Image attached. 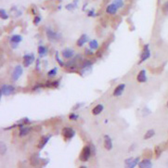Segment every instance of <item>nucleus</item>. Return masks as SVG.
<instances>
[{
	"label": "nucleus",
	"mask_w": 168,
	"mask_h": 168,
	"mask_svg": "<svg viewBox=\"0 0 168 168\" xmlns=\"http://www.w3.org/2000/svg\"><path fill=\"white\" fill-rule=\"evenodd\" d=\"M88 40H89L88 35H86V34H84V35H82L78 38V40H77V42H76V45H77V46L82 47V46H84V45H85L86 43H87Z\"/></svg>",
	"instance_id": "17"
},
{
	"label": "nucleus",
	"mask_w": 168,
	"mask_h": 168,
	"mask_svg": "<svg viewBox=\"0 0 168 168\" xmlns=\"http://www.w3.org/2000/svg\"><path fill=\"white\" fill-rule=\"evenodd\" d=\"M35 60V54H34V53L25 54L24 56H23L22 65L24 66L25 68H27V67H29Z\"/></svg>",
	"instance_id": "8"
},
{
	"label": "nucleus",
	"mask_w": 168,
	"mask_h": 168,
	"mask_svg": "<svg viewBox=\"0 0 168 168\" xmlns=\"http://www.w3.org/2000/svg\"><path fill=\"white\" fill-rule=\"evenodd\" d=\"M90 147H91V152H92V156H95L96 154V148L93 144H90Z\"/></svg>",
	"instance_id": "41"
},
{
	"label": "nucleus",
	"mask_w": 168,
	"mask_h": 168,
	"mask_svg": "<svg viewBox=\"0 0 168 168\" xmlns=\"http://www.w3.org/2000/svg\"><path fill=\"white\" fill-rule=\"evenodd\" d=\"M32 12H33V14H36V11H35V9L34 8L32 9Z\"/></svg>",
	"instance_id": "43"
},
{
	"label": "nucleus",
	"mask_w": 168,
	"mask_h": 168,
	"mask_svg": "<svg viewBox=\"0 0 168 168\" xmlns=\"http://www.w3.org/2000/svg\"><path fill=\"white\" fill-rule=\"evenodd\" d=\"M82 60H83V59L81 58V56L77 55L75 59H71L70 61L66 62L64 67H66L67 70L69 71H71V73H75V71H77V69L80 68Z\"/></svg>",
	"instance_id": "1"
},
{
	"label": "nucleus",
	"mask_w": 168,
	"mask_h": 168,
	"mask_svg": "<svg viewBox=\"0 0 168 168\" xmlns=\"http://www.w3.org/2000/svg\"><path fill=\"white\" fill-rule=\"evenodd\" d=\"M39 67H40V60H39V59H38V60H36V67H35V69L38 70Z\"/></svg>",
	"instance_id": "42"
},
{
	"label": "nucleus",
	"mask_w": 168,
	"mask_h": 168,
	"mask_svg": "<svg viewBox=\"0 0 168 168\" xmlns=\"http://www.w3.org/2000/svg\"><path fill=\"white\" fill-rule=\"evenodd\" d=\"M10 44H20L22 41V36L20 35H13L9 38Z\"/></svg>",
	"instance_id": "22"
},
{
	"label": "nucleus",
	"mask_w": 168,
	"mask_h": 168,
	"mask_svg": "<svg viewBox=\"0 0 168 168\" xmlns=\"http://www.w3.org/2000/svg\"><path fill=\"white\" fill-rule=\"evenodd\" d=\"M44 87H45V84H37L32 88V91H37L41 88H44Z\"/></svg>",
	"instance_id": "35"
},
{
	"label": "nucleus",
	"mask_w": 168,
	"mask_h": 168,
	"mask_svg": "<svg viewBox=\"0 0 168 168\" xmlns=\"http://www.w3.org/2000/svg\"><path fill=\"white\" fill-rule=\"evenodd\" d=\"M69 119L71 120V121H77V120L79 119V115L75 113V112H71L69 114Z\"/></svg>",
	"instance_id": "30"
},
{
	"label": "nucleus",
	"mask_w": 168,
	"mask_h": 168,
	"mask_svg": "<svg viewBox=\"0 0 168 168\" xmlns=\"http://www.w3.org/2000/svg\"><path fill=\"white\" fill-rule=\"evenodd\" d=\"M32 130H33V128L30 127V126H21V127H20V129H19V136L21 137H23L27 136Z\"/></svg>",
	"instance_id": "15"
},
{
	"label": "nucleus",
	"mask_w": 168,
	"mask_h": 168,
	"mask_svg": "<svg viewBox=\"0 0 168 168\" xmlns=\"http://www.w3.org/2000/svg\"><path fill=\"white\" fill-rule=\"evenodd\" d=\"M85 54L86 55V56H92L94 53L92 52V50H90L89 49H86V50H85Z\"/></svg>",
	"instance_id": "40"
},
{
	"label": "nucleus",
	"mask_w": 168,
	"mask_h": 168,
	"mask_svg": "<svg viewBox=\"0 0 168 168\" xmlns=\"http://www.w3.org/2000/svg\"><path fill=\"white\" fill-rule=\"evenodd\" d=\"M40 21H41V17H40V16H35V19H34V21H33V22H34V24H35V25H36V26H37V25L39 24V23H40Z\"/></svg>",
	"instance_id": "37"
},
{
	"label": "nucleus",
	"mask_w": 168,
	"mask_h": 168,
	"mask_svg": "<svg viewBox=\"0 0 168 168\" xmlns=\"http://www.w3.org/2000/svg\"><path fill=\"white\" fill-rule=\"evenodd\" d=\"M118 9H119L117 8V6H116L115 4L111 3V4H110V5L107 6V8H106V12H107L108 14H110V15H115Z\"/></svg>",
	"instance_id": "19"
},
{
	"label": "nucleus",
	"mask_w": 168,
	"mask_h": 168,
	"mask_svg": "<svg viewBox=\"0 0 168 168\" xmlns=\"http://www.w3.org/2000/svg\"><path fill=\"white\" fill-rule=\"evenodd\" d=\"M138 163H139V158H138V157H137V158H133V159H132V161H131V163L128 164V166H127V167L134 168V167H136V166L138 164Z\"/></svg>",
	"instance_id": "28"
},
{
	"label": "nucleus",
	"mask_w": 168,
	"mask_h": 168,
	"mask_svg": "<svg viewBox=\"0 0 168 168\" xmlns=\"http://www.w3.org/2000/svg\"><path fill=\"white\" fill-rule=\"evenodd\" d=\"M37 51H38L39 59L44 58V57H46L47 54H49V49H47L46 46H43V45H39L38 46Z\"/></svg>",
	"instance_id": "12"
},
{
	"label": "nucleus",
	"mask_w": 168,
	"mask_h": 168,
	"mask_svg": "<svg viewBox=\"0 0 168 168\" xmlns=\"http://www.w3.org/2000/svg\"><path fill=\"white\" fill-rule=\"evenodd\" d=\"M91 156H92L91 147H90V145H86L83 148V150L79 155V160L81 162H87Z\"/></svg>",
	"instance_id": "3"
},
{
	"label": "nucleus",
	"mask_w": 168,
	"mask_h": 168,
	"mask_svg": "<svg viewBox=\"0 0 168 168\" xmlns=\"http://www.w3.org/2000/svg\"><path fill=\"white\" fill-rule=\"evenodd\" d=\"M87 16H88V17H96V16H97V14H95V11H94L93 9H91V10L88 11Z\"/></svg>",
	"instance_id": "39"
},
{
	"label": "nucleus",
	"mask_w": 168,
	"mask_h": 168,
	"mask_svg": "<svg viewBox=\"0 0 168 168\" xmlns=\"http://www.w3.org/2000/svg\"><path fill=\"white\" fill-rule=\"evenodd\" d=\"M76 132L74 128H71L70 126H65L63 127L62 131H61V135L62 137L66 139V140H70L73 138L75 136Z\"/></svg>",
	"instance_id": "6"
},
{
	"label": "nucleus",
	"mask_w": 168,
	"mask_h": 168,
	"mask_svg": "<svg viewBox=\"0 0 168 168\" xmlns=\"http://www.w3.org/2000/svg\"><path fill=\"white\" fill-rule=\"evenodd\" d=\"M151 58V50H150V45L146 44L143 46V49H142V52L140 55V60L138 61V64H141L142 62L146 61L148 59Z\"/></svg>",
	"instance_id": "4"
},
{
	"label": "nucleus",
	"mask_w": 168,
	"mask_h": 168,
	"mask_svg": "<svg viewBox=\"0 0 168 168\" xmlns=\"http://www.w3.org/2000/svg\"><path fill=\"white\" fill-rule=\"evenodd\" d=\"M7 152V146L4 142H1V155H4Z\"/></svg>",
	"instance_id": "36"
},
{
	"label": "nucleus",
	"mask_w": 168,
	"mask_h": 168,
	"mask_svg": "<svg viewBox=\"0 0 168 168\" xmlns=\"http://www.w3.org/2000/svg\"><path fill=\"white\" fill-rule=\"evenodd\" d=\"M22 74H23V68H22V66H21V65H16V66L14 67L13 71H12L11 80H12L13 82L18 81V80L20 78V76L22 75Z\"/></svg>",
	"instance_id": "7"
},
{
	"label": "nucleus",
	"mask_w": 168,
	"mask_h": 168,
	"mask_svg": "<svg viewBox=\"0 0 168 168\" xmlns=\"http://www.w3.org/2000/svg\"><path fill=\"white\" fill-rule=\"evenodd\" d=\"M50 137H51V135H47V136L46 135V136H43V137L39 139V143H38V145H37L38 149H39V150H42V149L46 145V143L49 141Z\"/></svg>",
	"instance_id": "10"
},
{
	"label": "nucleus",
	"mask_w": 168,
	"mask_h": 168,
	"mask_svg": "<svg viewBox=\"0 0 168 168\" xmlns=\"http://www.w3.org/2000/svg\"><path fill=\"white\" fill-rule=\"evenodd\" d=\"M16 92V88L10 85H2L0 88V95L2 96H10Z\"/></svg>",
	"instance_id": "5"
},
{
	"label": "nucleus",
	"mask_w": 168,
	"mask_h": 168,
	"mask_svg": "<svg viewBox=\"0 0 168 168\" xmlns=\"http://www.w3.org/2000/svg\"><path fill=\"white\" fill-rule=\"evenodd\" d=\"M89 47H90V49H92V50L98 49L99 47H100L99 42H98L97 40H96V39L90 40V41H89Z\"/></svg>",
	"instance_id": "24"
},
{
	"label": "nucleus",
	"mask_w": 168,
	"mask_h": 168,
	"mask_svg": "<svg viewBox=\"0 0 168 168\" xmlns=\"http://www.w3.org/2000/svg\"><path fill=\"white\" fill-rule=\"evenodd\" d=\"M155 135V131L153 130V129H150V130H148L146 133H145V135H144V139H150V138H152L153 136Z\"/></svg>",
	"instance_id": "26"
},
{
	"label": "nucleus",
	"mask_w": 168,
	"mask_h": 168,
	"mask_svg": "<svg viewBox=\"0 0 168 168\" xmlns=\"http://www.w3.org/2000/svg\"><path fill=\"white\" fill-rule=\"evenodd\" d=\"M152 166V163L151 162V159H149V158L143 159L142 161H140L138 163V167H140V168H150Z\"/></svg>",
	"instance_id": "16"
},
{
	"label": "nucleus",
	"mask_w": 168,
	"mask_h": 168,
	"mask_svg": "<svg viewBox=\"0 0 168 168\" xmlns=\"http://www.w3.org/2000/svg\"><path fill=\"white\" fill-rule=\"evenodd\" d=\"M61 55L64 59L71 60V59H73V57L75 56V51L71 49H65L62 50Z\"/></svg>",
	"instance_id": "13"
},
{
	"label": "nucleus",
	"mask_w": 168,
	"mask_h": 168,
	"mask_svg": "<svg viewBox=\"0 0 168 168\" xmlns=\"http://www.w3.org/2000/svg\"><path fill=\"white\" fill-rule=\"evenodd\" d=\"M112 139L110 136L105 135L104 136V148L107 151H111L112 149Z\"/></svg>",
	"instance_id": "14"
},
{
	"label": "nucleus",
	"mask_w": 168,
	"mask_h": 168,
	"mask_svg": "<svg viewBox=\"0 0 168 168\" xmlns=\"http://www.w3.org/2000/svg\"><path fill=\"white\" fill-rule=\"evenodd\" d=\"M121 21H122V18L121 17H119V16L114 17V19H112V27L117 28L119 26L120 23H121Z\"/></svg>",
	"instance_id": "25"
},
{
	"label": "nucleus",
	"mask_w": 168,
	"mask_h": 168,
	"mask_svg": "<svg viewBox=\"0 0 168 168\" xmlns=\"http://www.w3.org/2000/svg\"><path fill=\"white\" fill-rule=\"evenodd\" d=\"M46 38L50 42H58L62 37V35L60 33L52 30L50 27L46 28Z\"/></svg>",
	"instance_id": "2"
},
{
	"label": "nucleus",
	"mask_w": 168,
	"mask_h": 168,
	"mask_svg": "<svg viewBox=\"0 0 168 168\" xmlns=\"http://www.w3.org/2000/svg\"><path fill=\"white\" fill-rule=\"evenodd\" d=\"M103 110H104V106L102 104H98L92 109V113L93 115H99L103 111Z\"/></svg>",
	"instance_id": "21"
},
{
	"label": "nucleus",
	"mask_w": 168,
	"mask_h": 168,
	"mask_svg": "<svg viewBox=\"0 0 168 168\" xmlns=\"http://www.w3.org/2000/svg\"><path fill=\"white\" fill-rule=\"evenodd\" d=\"M57 73H58V68L57 67H54V68H52L51 70L49 71V73H47V76H49V78L54 77V76L57 75Z\"/></svg>",
	"instance_id": "27"
},
{
	"label": "nucleus",
	"mask_w": 168,
	"mask_h": 168,
	"mask_svg": "<svg viewBox=\"0 0 168 168\" xmlns=\"http://www.w3.org/2000/svg\"><path fill=\"white\" fill-rule=\"evenodd\" d=\"M125 88H126V84H119L113 90V93L112 95L114 97H120L125 91Z\"/></svg>",
	"instance_id": "9"
},
{
	"label": "nucleus",
	"mask_w": 168,
	"mask_h": 168,
	"mask_svg": "<svg viewBox=\"0 0 168 168\" xmlns=\"http://www.w3.org/2000/svg\"><path fill=\"white\" fill-rule=\"evenodd\" d=\"M167 108H168V101H167Z\"/></svg>",
	"instance_id": "44"
},
{
	"label": "nucleus",
	"mask_w": 168,
	"mask_h": 168,
	"mask_svg": "<svg viewBox=\"0 0 168 168\" xmlns=\"http://www.w3.org/2000/svg\"><path fill=\"white\" fill-rule=\"evenodd\" d=\"M31 120L28 118V117H24V118H22L20 120H19V121L16 123L17 124V126L18 127H21V126H27L29 124H31Z\"/></svg>",
	"instance_id": "20"
},
{
	"label": "nucleus",
	"mask_w": 168,
	"mask_h": 168,
	"mask_svg": "<svg viewBox=\"0 0 168 168\" xmlns=\"http://www.w3.org/2000/svg\"><path fill=\"white\" fill-rule=\"evenodd\" d=\"M147 80H148V77H147L146 71L145 70L139 71V73L137 75V81L138 83H145V82H147Z\"/></svg>",
	"instance_id": "11"
},
{
	"label": "nucleus",
	"mask_w": 168,
	"mask_h": 168,
	"mask_svg": "<svg viewBox=\"0 0 168 168\" xmlns=\"http://www.w3.org/2000/svg\"><path fill=\"white\" fill-rule=\"evenodd\" d=\"M162 152H163V150L161 149V147H160V146H156V147H155V150H154L155 157H156V158H159V157L161 156Z\"/></svg>",
	"instance_id": "32"
},
{
	"label": "nucleus",
	"mask_w": 168,
	"mask_h": 168,
	"mask_svg": "<svg viewBox=\"0 0 168 168\" xmlns=\"http://www.w3.org/2000/svg\"><path fill=\"white\" fill-rule=\"evenodd\" d=\"M113 4H115L117 6L118 9H123L124 6H125V3H124V0H113Z\"/></svg>",
	"instance_id": "29"
},
{
	"label": "nucleus",
	"mask_w": 168,
	"mask_h": 168,
	"mask_svg": "<svg viewBox=\"0 0 168 168\" xmlns=\"http://www.w3.org/2000/svg\"><path fill=\"white\" fill-rule=\"evenodd\" d=\"M162 11L163 14H168V1H165L163 5L162 6Z\"/></svg>",
	"instance_id": "34"
},
{
	"label": "nucleus",
	"mask_w": 168,
	"mask_h": 168,
	"mask_svg": "<svg viewBox=\"0 0 168 168\" xmlns=\"http://www.w3.org/2000/svg\"><path fill=\"white\" fill-rule=\"evenodd\" d=\"M60 79H58V80H54V81H47L46 84H45V87H47V88H57L60 86Z\"/></svg>",
	"instance_id": "18"
},
{
	"label": "nucleus",
	"mask_w": 168,
	"mask_h": 168,
	"mask_svg": "<svg viewBox=\"0 0 168 168\" xmlns=\"http://www.w3.org/2000/svg\"><path fill=\"white\" fill-rule=\"evenodd\" d=\"M85 105V103H83V102H81V103H76L74 107H73V111H75V110H78L79 108H81V107H83Z\"/></svg>",
	"instance_id": "38"
},
{
	"label": "nucleus",
	"mask_w": 168,
	"mask_h": 168,
	"mask_svg": "<svg viewBox=\"0 0 168 168\" xmlns=\"http://www.w3.org/2000/svg\"><path fill=\"white\" fill-rule=\"evenodd\" d=\"M55 59H56V60L58 61V63H59L61 67H64V66H65V63L60 60V56H59V52H58V51H56V52H55Z\"/></svg>",
	"instance_id": "31"
},
{
	"label": "nucleus",
	"mask_w": 168,
	"mask_h": 168,
	"mask_svg": "<svg viewBox=\"0 0 168 168\" xmlns=\"http://www.w3.org/2000/svg\"><path fill=\"white\" fill-rule=\"evenodd\" d=\"M77 3H78V0H74L73 3H70V4L66 5V6H65V9H66L67 10L73 11V10H75V9L77 8Z\"/></svg>",
	"instance_id": "23"
},
{
	"label": "nucleus",
	"mask_w": 168,
	"mask_h": 168,
	"mask_svg": "<svg viewBox=\"0 0 168 168\" xmlns=\"http://www.w3.org/2000/svg\"><path fill=\"white\" fill-rule=\"evenodd\" d=\"M0 17H1L2 20H8L9 19V14L7 13V11L5 9H1L0 10Z\"/></svg>",
	"instance_id": "33"
}]
</instances>
